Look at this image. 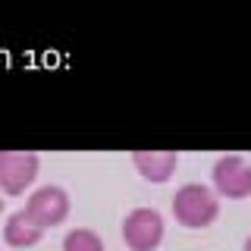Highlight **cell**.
Here are the masks:
<instances>
[{
	"label": "cell",
	"instance_id": "cell-1",
	"mask_svg": "<svg viewBox=\"0 0 251 251\" xmlns=\"http://www.w3.org/2000/svg\"><path fill=\"white\" fill-rule=\"evenodd\" d=\"M173 217L185 229H207L220 217V195L210 185L185 182L173 195Z\"/></svg>",
	"mask_w": 251,
	"mask_h": 251
},
{
	"label": "cell",
	"instance_id": "cell-2",
	"mask_svg": "<svg viewBox=\"0 0 251 251\" xmlns=\"http://www.w3.org/2000/svg\"><path fill=\"white\" fill-rule=\"evenodd\" d=\"M210 182L220 198L242 201L251 195V160L242 154H223L210 167Z\"/></svg>",
	"mask_w": 251,
	"mask_h": 251
},
{
	"label": "cell",
	"instance_id": "cell-3",
	"mask_svg": "<svg viewBox=\"0 0 251 251\" xmlns=\"http://www.w3.org/2000/svg\"><path fill=\"white\" fill-rule=\"evenodd\" d=\"M163 217L157 207H132L123 220V242L129 251H154L163 242Z\"/></svg>",
	"mask_w": 251,
	"mask_h": 251
},
{
	"label": "cell",
	"instance_id": "cell-4",
	"mask_svg": "<svg viewBox=\"0 0 251 251\" xmlns=\"http://www.w3.org/2000/svg\"><path fill=\"white\" fill-rule=\"evenodd\" d=\"M41 157L35 151H0V192L22 195L38 179Z\"/></svg>",
	"mask_w": 251,
	"mask_h": 251
},
{
	"label": "cell",
	"instance_id": "cell-5",
	"mask_svg": "<svg viewBox=\"0 0 251 251\" xmlns=\"http://www.w3.org/2000/svg\"><path fill=\"white\" fill-rule=\"evenodd\" d=\"M69 207H73V201H69V192L63 185H41V188H35L25 201V214L35 220L41 229L60 226L63 220L69 217Z\"/></svg>",
	"mask_w": 251,
	"mask_h": 251
},
{
	"label": "cell",
	"instance_id": "cell-6",
	"mask_svg": "<svg viewBox=\"0 0 251 251\" xmlns=\"http://www.w3.org/2000/svg\"><path fill=\"white\" fill-rule=\"evenodd\" d=\"M132 167L138 170L141 179L163 185L173 179L179 167V151H132Z\"/></svg>",
	"mask_w": 251,
	"mask_h": 251
},
{
	"label": "cell",
	"instance_id": "cell-7",
	"mask_svg": "<svg viewBox=\"0 0 251 251\" xmlns=\"http://www.w3.org/2000/svg\"><path fill=\"white\" fill-rule=\"evenodd\" d=\"M41 235H44V229L25 214V207L13 210V214L3 220V242L10 248H31V245L41 242Z\"/></svg>",
	"mask_w": 251,
	"mask_h": 251
},
{
	"label": "cell",
	"instance_id": "cell-8",
	"mask_svg": "<svg viewBox=\"0 0 251 251\" xmlns=\"http://www.w3.org/2000/svg\"><path fill=\"white\" fill-rule=\"evenodd\" d=\"M63 251H107V248H104V239L94 229H88V226H73V229L63 235Z\"/></svg>",
	"mask_w": 251,
	"mask_h": 251
},
{
	"label": "cell",
	"instance_id": "cell-9",
	"mask_svg": "<svg viewBox=\"0 0 251 251\" xmlns=\"http://www.w3.org/2000/svg\"><path fill=\"white\" fill-rule=\"evenodd\" d=\"M242 251H251V235H248L245 242H242Z\"/></svg>",
	"mask_w": 251,
	"mask_h": 251
},
{
	"label": "cell",
	"instance_id": "cell-10",
	"mask_svg": "<svg viewBox=\"0 0 251 251\" xmlns=\"http://www.w3.org/2000/svg\"><path fill=\"white\" fill-rule=\"evenodd\" d=\"M3 207H6V201H3V195H0V214H3Z\"/></svg>",
	"mask_w": 251,
	"mask_h": 251
}]
</instances>
